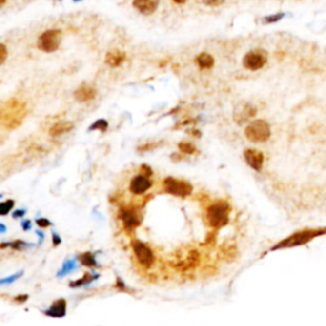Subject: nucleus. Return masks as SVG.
<instances>
[{
    "label": "nucleus",
    "mask_w": 326,
    "mask_h": 326,
    "mask_svg": "<svg viewBox=\"0 0 326 326\" xmlns=\"http://www.w3.org/2000/svg\"><path fill=\"white\" fill-rule=\"evenodd\" d=\"M26 244H24L23 241H20V240H18V241H14L12 242V244H9V246L10 247L16 248V250H22V248L26 247Z\"/></svg>",
    "instance_id": "c85d7f7f"
},
{
    "label": "nucleus",
    "mask_w": 326,
    "mask_h": 326,
    "mask_svg": "<svg viewBox=\"0 0 326 326\" xmlns=\"http://www.w3.org/2000/svg\"><path fill=\"white\" fill-rule=\"evenodd\" d=\"M284 17L283 13H278V14H273V16H269L266 18H264V23H274L278 22V20H281L282 18Z\"/></svg>",
    "instance_id": "a878e982"
},
{
    "label": "nucleus",
    "mask_w": 326,
    "mask_h": 326,
    "mask_svg": "<svg viewBox=\"0 0 326 326\" xmlns=\"http://www.w3.org/2000/svg\"><path fill=\"white\" fill-rule=\"evenodd\" d=\"M97 277H92L91 274H88V273H85L84 275H83V278L82 279H78V281L73 282V283H70V287H82V285H85V284H89L91 283L93 279H96Z\"/></svg>",
    "instance_id": "4be33fe9"
},
{
    "label": "nucleus",
    "mask_w": 326,
    "mask_h": 326,
    "mask_svg": "<svg viewBox=\"0 0 326 326\" xmlns=\"http://www.w3.org/2000/svg\"><path fill=\"white\" fill-rule=\"evenodd\" d=\"M141 171L145 175V176H150V175L153 173V171L150 170V167H148L147 164H143V166L141 167Z\"/></svg>",
    "instance_id": "473e14b6"
},
{
    "label": "nucleus",
    "mask_w": 326,
    "mask_h": 326,
    "mask_svg": "<svg viewBox=\"0 0 326 326\" xmlns=\"http://www.w3.org/2000/svg\"><path fill=\"white\" fill-rule=\"evenodd\" d=\"M66 313V301L58 300L50 306L49 310L45 311L46 316L50 317H64Z\"/></svg>",
    "instance_id": "dca6fc26"
},
{
    "label": "nucleus",
    "mask_w": 326,
    "mask_h": 326,
    "mask_svg": "<svg viewBox=\"0 0 326 326\" xmlns=\"http://www.w3.org/2000/svg\"><path fill=\"white\" fill-rule=\"evenodd\" d=\"M120 218L124 223V227L127 231H134L141 225V218L138 215L137 210L131 208H124L120 210Z\"/></svg>",
    "instance_id": "1a4fd4ad"
},
{
    "label": "nucleus",
    "mask_w": 326,
    "mask_h": 326,
    "mask_svg": "<svg viewBox=\"0 0 326 326\" xmlns=\"http://www.w3.org/2000/svg\"><path fill=\"white\" fill-rule=\"evenodd\" d=\"M326 235V227H316V228H304L300 231L294 232L287 238L282 240L281 242H278L275 246L271 247V251H277V250H283V248H292L298 247V246H304V244H308L312 240L321 236Z\"/></svg>",
    "instance_id": "f257e3e1"
},
{
    "label": "nucleus",
    "mask_w": 326,
    "mask_h": 326,
    "mask_svg": "<svg viewBox=\"0 0 326 326\" xmlns=\"http://www.w3.org/2000/svg\"><path fill=\"white\" fill-rule=\"evenodd\" d=\"M96 95H97V92H96V89L92 85L83 84L75 89L74 98L79 102H88L92 101L96 97Z\"/></svg>",
    "instance_id": "4468645a"
},
{
    "label": "nucleus",
    "mask_w": 326,
    "mask_h": 326,
    "mask_svg": "<svg viewBox=\"0 0 326 326\" xmlns=\"http://www.w3.org/2000/svg\"><path fill=\"white\" fill-rule=\"evenodd\" d=\"M7 47H5V45H1V59H0V64H4L5 62V59H7Z\"/></svg>",
    "instance_id": "2f4dec72"
},
{
    "label": "nucleus",
    "mask_w": 326,
    "mask_h": 326,
    "mask_svg": "<svg viewBox=\"0 0 326 326\" xmlns=\"http://www.w3.org/2000/svg\"><path fill=\"white\" fill-rule=\"evenodd\" d=\"M157 147V144H144V145H141V147L138 148L139 152H147V150L153 149V148Z\"/></svg>",
    "instance_id": "c756f323"
},
{
    "label": "nucleus",
    "mask_w": 326,
    "mask_h": 326,
    "mask_svg": "<svg viewBox=\"0 0 326 326\" xmlns=\"http://www.w3.org/2000/svg\"><path fill=\"white\" fill-rule=\"evenodd\" d=\"M150 187H152V181L145 175L135 176L130 183V191L135 195H142V194L147 193Z\"/></svg>",
    "instance_id": "9b49d317"
},
{
    "label": "nucleus",
    "mask_w": 326,
    "mask_h": 326,
    "mask_svg": "<svg viewBox=\"0 0 326 326\" xmlns=\"http://www.w3.org/2000/svg\"><path fill=\"white\" fill-rule=\"evenodd\" d=\"M73 267H74V261H68V263H65V265H64L62 270L60 271L59 274L62 275L65 274V273H69V271L73 270Z\"/></svg>",
    "instance_id": "cd10ccee"
},
{
    "label": "nucleus",
    "mask_w": 326,
    "mask_h": 326,
    "mask_svg": "<svg viewBox=\"0 0 326 326\" xmlns=\"http://www.w3.org/2000/svg\"><path fill=\"white\" fill-rule=\"evenodd\" d=\"M131 247L134 250V254L137 256L139 264L143 265L145 267H149L150 265L154 263V254L153 251L148 247L144 242L139 241V240H134L131 242Z\"/></svg>",
    "instance_id": "6e6552de"
},
{
    "label": "nucleus",
    "mask_w": 326,
    "mask_h": 326,
    "mask_svg": "<svg viewBox=\"0 0 326 326\" xmlns=\"http://www.w3.org/2000/svg\"><path fill=\"white\" fill-rule=\"evenodd\" d=\"M163 186H164L166 193L179 196V198H186V196H189L190 194L193 193V186L190 185L189 183L173 179V177H167L163 181Z\"/></svg>",
    "instance_id": "423d86ee"
},
{
    "label": "nucleus",
    "mask_w": 326,
    "mask_h": 326,
    "mask_svg": "<svg viewBox=\"0 0 326 326\" xmlns=\"http://www.w3.org/2000/svg\"><path fill=\"white\" fill-rule=\"evenodd\" d=\"M5 4V0H1V3H0V5H4Z\"/></svg>",
    "instance_id": "ea45409f"
},
{
    "label": "nucleus",
    "mask_w": 326,
    "mask_h": 326,
    "mask_svg": "<svg viewBox=\"0 0 326 326\" xmlns=\"http://www.w3.org/2000/svg\"><path fill=\"white\" fill-rule=\"evenodd\" d=\"M36 223H37V224L40 225V227H42V228H45V227H49V225L51 224V223H50V221H49V219H46V218L37 219V221H36Z\"/></svg>",
    "instance_id": "7c9ffc66"
},
{
    "label": "nucleus",
    "mask_w": 326,
    "mask_h": 326,
    "mask_svg": "<svg viewBox=\"0 0 326 326\" xmlns=\"http://www.w3.org/2000/svg\"><path fill=\"white\" fill-rule=\"evenodd\" d=\"M203 3L208 7H219L224 3V0H203Z\"/></svg>",
    "instance_id": "bb28decb"
},
{
    "label": "nucleus",
    "mask_w": 326,
    "mask_h": 326,
    "mask_svg": "<svg viewBox=\"0 0 326 326\" xmlns=\"http://www.w3.org/2000/svg\"><path fill=\"white\" fill-rule=\"evenodd\" d=\"M62 33L60 30H47L39 37V49L45 52H54L59 49Z\"/></svg>",
    "instance_id": "39448f33"
},
{
    "label": "nucleus",
    "mask_w": 326,
    "mask_h": 326,
    "mask_svg": "<svg viewBox=\"0 0 326 326\" xmlns=\"http://www.w3.org/2000/svg\"><path fill=\"white\" fill-rule=\"evenodd\" d=\"M199 261H200L199 252L195 251V250H193V251L189 252V255L186 256L185 260L177 264L176 267L181 271L189 270V269H193V267H195L196 265H199Z\"/></svg>",
    "instance_id": "2eb2a0df"
},
{
    "label": "nucleus",
    "mask_w": 326,
    "mask_h": 326,
    "mask_svg": "<svg viewBox=\"0 0 326 326\" xmlns=\"http://www.w3.org/2000/svg\"><path fill=\"white\" fill-rule=\"evenodd\" d=\"M79 259H81V263L84 265V266H88V267L98 266L95 256H93V254H91V252H85V254H82L81 258H79Z\"/></svg>",
    "instance_id": "412c9836"
},
{
    "label": "nucleus",
    "mask_w": 326,
    "mask_h": 326,
    "mask_svg": "<svg viewBox=\"0 0 326 326\" xmlns=\"http://www.w3.org/2000/svg\"><path fill=\"white\" fill-rule=\"evenodd\" d=\"M24 116H26V104L16 98L9 100L1 108V122L7 129L20 126Z\"/></svg>",
    "instance_id": "f03ea898"
},
{
    "label": "nucleus",
    "mask_w": 326,
    "mask_h": 326,
    "mask_svg": "<svg viewBox=\"0 0 326 326\" xmlns=\"http://www.w3.org/2000/svg\"><path fill=\"white\" fill-rule=\"evenodd\" d=\"M244 135L252 143H265L271 135L270 126L264 120L251 121L244 129Z\"/></svg>",
    "instance_id": "20e7f679"
},
{
    "label": "nucleus",
    "mask_w": 326,
    "mask_h": 326,
    "mask_svg": "<svg viewBox=\"0 0 326 326\" xmlns=\"http://www.w3.org/2000/svg\"><path fill=\"white\" fill-rule=\"evenodd\" d=\"M221 258L227 263L235 260L237 258V247L235 244H225L221 248Z\"/></svg>",
    "instance_id": "6ab92c4d"
},
{
    "label": "nucleus",
    "mask_w": 326,
    "mask_h": 326,
    "mask_svg": "<svg viewBox=\"0 0 326 326\" xmlns=\"http://www.w3.org/2000/svg\"><path fill=\"white\" fill-rule=\"evenodd\" d=\"M256 107L252 106L251 103H241L238 104L235 110V114H233V119L237 121V124H242V122H246L250 119H252L256 115Z\"/></svg>",
    "instance_id": "9d476101"
},
{
    "label": "nucleus",
    "mask_w": 326,
    "mask_h": 326,
    "mask_svg": "<svg viewBox=\"0 0 326 326\" xmlns=\"http://www.w3.org/2000/svg\"><path fill=\"white\" fill-rule=\"evenodd\" d=\"M108 127V122L104 119H100L95 122V124H92L91 126L88 127V130H100V131H106Z\"/></svg>",
    "instance_id": "5701e85b"
},
{
    "label": "nucleus",
    "mask_w": 326,
    "mask_h": 326,
    "mask_svg": "<svg viewBox=\"0 0 326 326\" xmlns=\"http://www.w3.org/2000/svg\"><path fill=\"white\" fill-rule=\"evenodd\" d=\"M267 61V54L264 50H252L247 52L244 58V66L248 70H259L266 64Z\"/></svg>",
    "instance_id": "0eeeda50"
},
{
    "label": "nucleus",
    "mask_w": 326,
    "mask_h": 326,
    "mask_svg": "<svg viewBox=\"0 0 326 326\" xmlns=\"http://www.w3.org/2000/svg\"><path fill=\"white\" fill-rule=\"evenodd\" d=\"M133 5L139 13L149 16L158 8V0H134Z\"/></svg>",
    "instance_id": "ddd939ff"
},
{
    "label": "nucleus",
    "mask_w": 326,
    "mask_h": 326,
    "mask_svg": "<svg viewBox=\"0 0 326 326\" xmlns=\"http://www.w3.org/2000/svg\"><path fill=\"white\" fill-rule=\"evenodd\" d=\"M125 61V54L120 50H112L108 51L106 55V64L111 68H118Z\"/></svg>",
    "instance_id": "f3484780"
},
{
    "label": "nucleus",
    "mask_w": 326,
    "mask_h": 326,
    "mask_svg": "<svg viewBox=\"0 0 326 326\" xmlns=\"http://www.w3.org/2000/svg\"><path fill=\"white\" fill-rule=\"evenodd\" d=\"M176 4H183L186 1V0H173Z\"/></svg>",
    "instance_id": "58836bf2"
},
{
    "label": "nucleus",
    "mask_w": 326,
    "mask_h": 326,
    "mask_svg": "<svg viewBox=\"0 0 326 326\" xmlns=\"http://www.w3.org/2000/svg\"><path fill=\"white\" fill-rule=\"evenodd\" d=\"M24 210H17V212H14V218H20V217H23V215H24Z\"/></svg>",
    "instance_id": "4c0bfd02"
},
{
    "label": "nucleus",
    "mask_w": 326,
    "mask_h": 326,
    "mask_svg": "<svg viewBox=\"0 0 326 326\" xmlns=\"http://www.w3.org/2000/svg\"><path fill=\"white\" fill-rule=\"evenodd\" d=\"M52 244H54V246H58L59 244H61V238L56 233H52Z\"/></svg>",
    "instance_id": "f704fd0d"
},
{
    "label": "nucleus",
    "mask_w": 326,
    "mask_h": 326,
    "mask_svg": "<svg viewBox=\"0 0 326 326\" xmlns=\"http://www.w3.org/2000/svg\"><path fill=\"white\" fill-rule=\"evenodd\" d=\"M179 149L181 153H185V154H194L196 152V148L194 147L191 143H187V142H183V143H180Z\"/></svg>",
    "instance_id": "b1692460"
},
{
    "label": "nucleus",
    "mask_w": 326,
    "mask_h": 326,
    "mask_svg": "<svg viewBox=\"0 0 326 326\" xmlns=\"http://www.w3.org/2000/svg\"><path fill=\"white\" fill-rule=\"evenodd\" d=\"M22 228L24 229V231H30V229H31V221H24V222L22 223Z\"/></svg>",
    "instance_id": "e433bc0d"
},
{
    "label": "nucleus",
    "mask_w": 326,
    "mask_h": 326,
    "mask_svg": "<svg viewBox=\"0 0 326 326\" xmlns=\"http://www.w3.org/2000/svg\"><path fill=\"white\" fill-rule=\"evenodd\" d=\"M196 62L200 66V69H212L213 65H214V59L208 52H202L196 58Z\"/></svg>",
    "instance_id": "aec40b11"
},
{
    "label": "nucleus",
    "mask_w": 326,
    "mask_h": 326,
    "mask_svg": "<svg viewBox=\"0 0 326 326\" xmlns=\"http://www.w3.org/2000/svg\"><path fill=\"white\" fill-rule=\"evenodd\" d=\"M74 127V125L70 122V121H60V122H56L55 125H52L50 127L49 134L51 137H59L62 134H66L68 131H70Z\"/></svg>",
    "instance_id": "a211bd4d"
},
{
    "label": "nucleus",
    "mask_w": 326,
    "mask_h": 326,
    "mask_svg": "<svg viewBox=\"0 0 326 326\" xmlns=\"http://www.w3.org/2000/svg\"><path fill=\"white\" fill-rule=\"evenodd\" d=\"M27 300H28V296H27V294H22V296H17L16 298H14V301H16V302H20V304H22V302H26Z\"/></svg>",
    "instance_id": "c9c22d12"
},
{
    "label": "nucleus",
    "mask_w": 326,
    "mask_h": 326,
    "mask_svg": "<svg viewBox=\"0 0 326 326\" xmlns=\"http://www.w3.org/2000/svg\"><path fill=\"white\" fill-rule=\"evenodd\" d=\"M74 1H79V0H74Z\"/></svg>",
    "instance_id": "a19ab883"
},
{
    "label": "nucleus",
    "mask_w": 326,
    "mask_h": 326,
    "mask_svg": "<svg viewBox=\"0 0 326 326\" xmlns=\"http://www.w3.org/2000/svg\"><path fill=\"white\" fill-rule=\"evenodd\" d=\"M206 221L213 228L218 229L224 227L229 221V205L227 202H217L206 210Z\"/></svg>",
    "instance_id": "7ed1b4c3"
},
{
    "label": "nucleus",
    "mask_w": 326,
    "mask_h": 326,
    "mask_svg": "<svg viewBox=\"0 0 326 326\" xmlns=\"http://www.w3.org/2000/svg\"><path fill=\"white\" fill-rule=\"evenodd\" d=\"M244 160L247 162V164L255 171H261L263 164H264V154L261 153L258 149H246L244 150Z\"/></svg>",
    "instance_id": "f8f14e48"
},
{
    "label": "nucleus",
    "mask_w": 326,
    "mask_h": 326,
    "mask_svg": "<svg viewBox=\"0 0 326 326\" xmlns=\"http://www.w3.org/2000/svg\"><path fill=\"white\" fill-rule=\"evenodd\" d=\"M13 206H14L13 200H7V202L1 203V204H0V214L7 215Z\"/></svg>",
    "instance_id": "393cba45"
},
{
    "label": "nucleus",
    "mask_w": 326,
    "mask_h": 326,
    "mask_svg": "<svg viewBox=\"0 0 326 326\" xmlns=\"http://www.w3.org/2000/svg\"><path fill=\"white\" fill-rule=\"evenodd\" d=\"M20 275H22V273H18V274H16L14 277L12 278H7V279H3L1 281V284H7V283H12V282H14L17 279V278H20Z\"/></svg>",
    "instance_id": "72a5a7b5"
}]
</instances>
